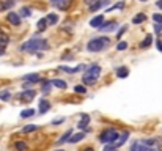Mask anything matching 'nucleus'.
Here are the masks:
<instances>
[{"label": "nucleus", "mask_w": 162, "mask_h": 151, "mask_svg": "<svg viewBox=\"0 0 162 151\" xmlns=\"http://www.w3.org/2000/svg\"><path fill=\"white\" fill-rule=\"evenodd\" d=\"M47 49H49V44L46 43V39H41V38H32L19 47V50L30 52V54L38 52V50H47Z\"/></svg>", "instance_id": "nucleus-1"}, {"label": "nucleus", "mask_w": 162, "mask_h": 151, "mask_svg": "<svg viewBox=\"0 0 162 151\" xmlns=\"http://www.w3.org/2000/svg\"><path fill=\"white\" fill-rule=\"evenodd\" d=\"M109 44H110V39L107 36H96V38H91L87 43V50L88 52H101Z\"/></svg>", "instance_id": "nucleus-2"}, {"label": "nucleus", "mask_w": 162, "mask_h": 151, "mask_svg": "<svg viewBox=\"0 0 162 151\" xmlns=\"http://www.w3.org/2000/svg\"><path fill=\"white\" fill-rule=\"evenodd\" d=\"M99 74H101V66H99V65H90V66H87V71H85V74L82 76L84 85H91V84H94V82L99 79Z\"/></svg>", "instance_id": "nucleus-3"}, {"label": "nucleus", "mask_w": 162, "mask_h": 151, "mask_svg": "<svg viewBox=\"0 0 162 151\" xmlns=\"http://www.w3.org/2000/svg\"><path fill=\"white\" fill-rule=\"evenodd\" d=\"M118 135H120V134H118L115 129H107V131H104V132L99 135V142L112 145V143H115V142H117Z\"/></svg>", "instance_id": "nucleus-4"}, {"label": "nucleus", "mask_w": 162, "mask_h": 151, "mask_svg": "<svg viewBox=\"0 0 162 151\" xmlns=\"http://www.w3.org/2000/svg\"><path fill=\"white\" fill-rule=\"evenodd\" d=\"M35 96H36L35 90H25V91H22V93L18 94V98H19L22 102H30V101H33Z\"/></svg>", "instance_id": "nucleus-5"}, {"label": "nucleus", "mask_w": 162, "mask_h": 151, "mask_svg": "<svg viewBox=\"0 0 162 151\" xmlns=\"http://www.w3.org/2000/svg\"><path fill=\"white\" fill-rule=\"evenodd\" d=\"M6 21H8L11 25L18 27V25L21 24V16H19V13H13V11H10L8 14H6Z\"/></svg>", "instance_id": "nucleus-6"}, {"label": "nucleus", "mask_w": 162, "mask_h": 151, "mask_svg": "<svg viewBox=\"0 0 162 151\" xmlns=\"http://www.w3.org/2000/svg\"><path fill=\"white\" fill-rule=\"evenodd\" d=\"M10 43V38L2 32V30H0V55H3V54H5V47H6V44Z\"/></svg>", "instance_id": "nucleus-7"}, {"label": "nucleus", "mask_w": 162, "mask_h": 151, "mask_svg": "<svg viewBox=\"0 0 162 151\" xmlns=\"http://www.w3.org/2000/svg\"><path fill=\"white\" fill-rule=\"evenodd\" d=\"M107 3H109V0H94V2L90 5V11H91V13H94V11H98L99 8L105 6Z\"/></svg>", "instance_id": "nucleus-8"}, {"label": "nucleus", "mask_w": 162, "mask_h": 151, "mask_svg": "<svg viewBox=\"0 0 162 151\" xmlns=\"http://www.w3.org/2000/svg\"><path fill=\"white\" fill-rule=\"evenodd\" d=\"M117 22H105V24H102L101 27H99V30L101 32H113V30H117Z\"/></svg>", "instance_id": "nucleus-9"}, {"label": "nucleus", "mask_w": 162, "mask_h": 151, "mask_svg": "<svg viewBox=\"0 0 162 151\" xmlns=\"http://www.w3.org/2000/svg\"><path fill=\"white\" fill-rule=\"evenodd\" d=\"M14 3H16V0H0V11H6L13 8Z\"/></svg>", "instance_id": "nucleus-10"}, {"label": "nucleus", "mask_w": 162, "mask_h": 151, "mask_svg": "<svg viewBox=\"0 0 162 151\" xmlns=\"http://www.w3.org/2000/svg\"><path fill=\"white\" fill-rule=\"evenodd\" d=\"M102 24H104V16H102V14H99V16H96V18H93V19L90 21V25L94 27V29H99Z\"/></svg>", "instance_id": "nucleus-11"}, {"label": "nucleus", "mask_w": 162, "mask_h": 151, "mask_svg": "<svg viewBox=\"0 0 162 151\" xmlns=\"http://www.w3.org/2000/svg\"><path fill=\"white\" fill-rule=\"evenodd\" d=\"M128 137H129V132H128V131L123 132L121 135H118V139H117V142H115V146L118 148V146H121V145H124L126 140H128Z\"/></svg>", "instance_id": "nucleus-12"}, {"label": "nucleus", "mask_w": 162, "mask_h": 151, "mask_svg": "<svg viewBox=\"0 0 162 151\" xmlns=\"http://www.w3.org/2000/svg\"><path fill=\"white\" fill-rule=\"evenodd\" d=\"M50 109V102L46 101V99H41L39 101V113H46Z\"/></svg>", "instance_id": "nucleus-13"}, {"label": "nucleus", "mask_w": 162, "mask_h": 151, "mask_svg": "<svg viewBox=\"0 0 162 151\" xmlns=\"http://www.w3.org/2000/svg\"><path fill=\"white\" fill-rule=\"evenodd\" d=\"M39 79H41V77H39V74H27V76H24L22 77V80H25V82H32V84H35V82H39Z\"/></svg>", "instance_id": "nucleus-14"}, {"label": "nucleus", "mask_w": 162, "mask_h": 151, "mask_svg": "<svg viewBox=\"0 0 162 151\" xmlns=\"http://www.w3.org/2000/svg\"><path fill=\"white\" fill-rule=\"evenodd\" d=\"M117 76L120 79H126L129 76V70H128L126 66H121V68H118V70H117Z\"/></svg>", "instance_id": "nucleus-15"}, {"label": "nucleus", "mask_w": 162, "mask_h": 151, "mask_svg": "<svg viewBox=\"0 0 162 151\" xmlns=\"http://www.w3.org/2000/svg\"><path fill=\"white\" fill-rule=\"evenodd\" d=\"M50 84H52L53 87L60 88V90H65V88H66V82L61 80V79H53V80H50Z\"/></svg>", "instance_id": "nucleus-16"}, {"label": "nucleus", "mask_w": 162, "mask_h": 151, "mask_svg": "<svg viewBox=\"0 0 162 151\" xmlns=\"http://www.w3.org/2000/svg\"><path fill=\"white\" fill-rule=\"evenodd\" d=\"M84 137H85V134H84V132H79V134H73V135H71V139H69L68 142H69V143H77V142H80V140H82Z\"/></svg>", "instance_id": "nucleus-17"}, {"label": "nucleus", "mask_w": 162, "mask_h": 151, "mask_svg": "<svg viewBox=\"0 0 162 151\" xmlns=\"http://www.w3.org/2000/svg\"><path fill=\"white\" fill-rule=\"evenodd\" d=\"M46 21H47V24H49V25H55V24L58 22V16L55 14V13H50V14H47Z\"/></svg>", "instance_id": "nucleus-18"}, {"label": "nucleus", "mask_w": 162, "mask_h": 151, "mask_svg": "<svg viewBox=\"0 0 162 151\" xmlns=\"http://www.w3.org/2000/svg\"><path fill=\"white\" fill-rule=\"evenodd\" d=\"M36 112H35V109H24V110L21 112V118H30L33 117Z\"/></svg>", "instance_id": "nucleus-19"}, {"label": "nucleus", "mask_w": 162, "mask_h": 151, "mask_svg": "<svg viewBox=\"0 0 162 151\" xmlns=\"http://www.w3.org/2000/svg\"><path fill=\"white\" fill-rule=\"evenodd\" d=\"M88 123H90V115H84L82 117V120H80V123H79V129H84V128H87L88 126Z\"/></svg>", "instance_id": "nucleus-20"}, {"label": "nucleus", "mask_w": 162, "mask_h": 151, "mask_svg": "<svg viewBox=\"0 0 162 151\" xmlns=\"http://www.w3.org/2000/svg\"><path fill=\"white\" fill-rule=\"evenodd\" d=\"M60 70H61V71H65V73L74 74V73H77V71H80V70H82V66H77V68H68V66H60Z\"/></svg>", "instance_id": "nucleus-21"}, {"label": "nucleus", "mask_w": 162, "mask_h": 151, "mask_svg": "<svg viewBox=\"0 0 162 151\" xmlns=\"http://www.w3.org/2000/svg\"><path fill=\"white\" fill-rule=\"evenodd\" d=\"M151 41H153V36H151V35H148V36L142 41V43H140V47H142V49L150 47V46H151Z\"/></svg>", "instance_id": "nucleus-22"}, {"label": "nucleus", "mask_w": 162, "mask_h": 151, "mask_svg": "<svg viewBox=\"0 0 162 151\" xmlns=\"http://www.w3.org/2000/svg\"><path fill=\"white\" fill-rule=\"evenodd\" d=\"M49 24H47V21H46V18H43V19H39L38 21V24H36V27H38V30L39 32H43V30H46V27H47Z\"/></svg>", "instance_id": "nucleus-23"}, {"label": "nucleus", "mask_w": 162, "mask_h": 151, "mask_svg": "<svg viewBox=\"0 0 162 151\" xmlns=\"http://www.w3.org/2000/svg\"><path fill=\"white\" fill-rule=\"evenodd\" d=\"M71 135H73V129H69V131H66V132H65V134L61 135V139L58 140V143L61 145V143H65V142H68Z\"/></svg>", "instance_id": "nucleus-24"}, {"label": "nucleus", "mask_w": 162, "mask_h": 151, "mask_svg": "<svg viewBox=\"0 0 162 151\" xmlns=\"http://www.w3.org/2000/svg\"><path fill=\"white\" fill-rule=\"evenodd\" d=\"M14 146H16V149H18V151H27V149H29V145H27L25 142H21V140H19V142H16V143H14Z\"/></svg>", "instance_id": "nucleus-25"}, {"label": "nucleus", "mask_w": 162, "mask_h": 151, "mask_svg": "<svg viewBox=\"0 0 162 151\" xmlns=\"http://www.w3.org/2000/svg\"><path fill=\"white\" fill-rule=\"evenodd\" d=\"M143 21H146V14H143V13H139V14L132 19V22H134V24H142Z\"/></svg>", "instance_id": "nucleus-26"}, {"label": "nucleus", "mask_w": 162, "mask_h": 151, "mask_svg": "<svg viewBox=\"0 0 162 151\" xmlns=\"http://www.w3.org/2000/svg\"><path fill=\"white\" fill-rule=\"evenodd\" d=\"M19 13H21V14H19L21 18H30V16H32V11H30V8H27V6L21 8V11H19Z\"/></svg>", "instance_id": "nucleus-27"}, {"label": "nucleus", "mask_w": 162, "mask_h": 151, "mask_svg": "<svg viewBox=\"0 0 162 151\" xmlns=\"http://www.w3.org/2000/svg\"><path fill=\"white\" fill-rule=\"evenodd\" d=\"M0 99H2V101H10L11 99V93L8 91V90H3V91H0Z\"/></svg>", "instance_id": "nucleus-28"}, {"label": "nucleus", "mask_w": 162, "mask_h": 151, "mask_svg": "<svg viewBox=\"0 0 162 151\" xmlns=\"http://www.w3.org/2000/svg\"><path fill=\"white\" fill-rule=\"evenodd\" d=\"M36 129H38L36 125H27L25 128H22V132H24V134H29V132H33V131H36Z\"/></svg>", "instance_id": "nucleus-29"}, {"label": "nucleus", "mask_w": 162, "mask_h": 151, "mask_svg": "<svg viewBox=\"0 0 162 151\" xmlns=\"http://www.w3.org/2000/svg\"><path fill=\"white\" fill-rule=\"evenodd\" d=\"M69 3H71V0H61V2L57 5V8H58V10H66Z\"/></svg>", "instance_id": "nucleus-30"}, {"label": "nucleus", "mask_w": 162, "mask_h": 151, "mask_svg": "<svg viewBox=\"0 0 162 151\" xmlns=\"http://www.w3.org/2000/svg\"><path fill=\"white\" fill-rule=\"evenodd\" d=\"M74 91L77 94H85L87 93V88H85V85H77V87H74Z\"/></svg>", "instance_id": "nucleus-31"}, {"label": "nucleus", "mask_w": 162, "mask_h": 151, "mask_svg": "<svg viewBox=\"0 0 162 151\" xmlns=\"http://www.w3.org/2000/svg\"><path fill=\"white\" fill-rule=\"evenodd\" d=\"M128 49V43H124V41H120V43H118V46H117V50H126Z\"/></svg>", "instance_id": "nucleus-32"}, {"label": "nucleus", "mask_w": 162, "mask_h": 151, "mask_svg": "<svg viewBox=\"0 0 162 151\" xmlns=\"http://www.w3.org/2000/svg\"><path fill=\"white\" fill-rule=\"evenodd\" d=\"M121 8H124V3H123V2H118L117 5H113V6H110L109 10H107V13L112 11V10H121Z\"/></svg>", "instance_id": "nucleus-33"}, {"label": "nucleus", "mask_w": 162, "mask_h": 151, "mask_svg": "<svg viewBox=\"0 0 162 151\" xmlns=\"http://www.w3.org/2000/svg\"><path fill=\"white\" fill-rule=\"evenodd\" d=\"M50 85H52V84H50L49 80L44 82V84H43V93H49V91H50Z\"/></svg>", "instance_id": "nucleus-34"}, {"label": "nucleus", "mask_w": 162, "mask_h": 151, "mask_svg": "<svg viewBox=\"0 0 162 151\" xmlns=\"http://www.w3.org/2000/svg\"><path fill=\"white\" fill-rule=\"evenodd\" d=\"M63 121H65V118H55V120H52V125H61Z\"/></svg>", "instance_id": "nucleus-35"}, {"label": "nucleus", "mask_w": 162, "mask_h": 151, "mask_svg": "<svg viewBox=\"0 0 162 151\" xmlns=\"http://www.w3.org/2000/svg\"><path fill=\"white\" fill-rule=\"evenodd\" d=\"M153 19H154L157 24H162V16H160V14H154V16H153Z\"/></svg>", "instance_id": "nucleus-36"}, {"label": "nucleus", "mask_w": 162, "mask_h": 151, "mask_svg": "<svg viewBox=\"0 0 162 151\" xmlns=\"http://www.w3.org/2000/svg\"><path fill=\"white\" fill-rule=\"evenodd\" d=\"M154 32H156V33H160V32H162V24H160V25L156 24V25H154Z\"/></svg>", "instance_id": "nucleus-37"}, {"label": "nucleus", "mask_w": 162, "mask_h": 151, "mask_svg": "<svg viewBox=\"0 0 162 151\" xmlns=\"http://www.w3.org/2000/svg\"><path fill=\"white\" fill-rule=\"evenodd\" d=\"M104 151H117V146H112V145H107L104 148Z\"/></svg>", "instance_id": "nucleus-38"}, {"label": "nucleus", "mask_w": 162, "mask_h": 151, "mask_svg": "<svg viewBox=\"0 0 162 151\" xmlns=\"http://www.w3.org/2000/svg\"><path fill=\"white\" fill-rule=\"evenodd\" d=\"M156 47H157V50H160V52H162V41H159V39H157V43H156Z\"/></svg>", "instance_id": "nucleus-39"}, {"label": "nucleus", "mask_w": 162, "mask_h": 151, "mask_svg": "<svg viewBox=\"0 0 162 151\" xmlns=\"http://www.w3.org/2000/svg\"><path fill=\"white\" fill-rule=\"evenodd\" d=\"M126 30H128V27H123V29H121V30L118 32V38H121V35H123V33H124Z\"/></svg>", "instance_id": "nucleus-40"}, {"label": "nucleus", "mask_w": 162, "mask_h": 151, "mask_svg": "<svg viewBox=\"0 0 162 151\" xmlns=\"http://www.w3.org/2000/svg\"><path fill=\"white\" fill-rule=\"evenodd\" d=\"M61 2V0H50V5H53V6H57L58 3Z\"/></svg>", "instance_id": "nucleus-41"}, {"label": "nucleus", "mask_w": 162, "mask_h": 151, "mask_svg": "<svg viewBox=\"0 0 162 151\" xmlns=\"http://www.w3.org/2000/svg\"><path fill=\"white\" fill-rule=\"evenodd\" d=\"M156 6L162 10V0H157V2H156Z\"/></svg>", "instance_id": "nucleus-42"}, {"label": "nucleus", "mask_w": 162, "mask_h": 151, "mask_svg": "<svg viewBox=\"0 0 162 151\" xmlns=\"http://www.w3.org/2000/svg\"><path fill=\"white\" fill-rule=\"evenodd\" d=\"M85 151H94V149H91V148H87V149H85Z\"/></svg>", "instance_id": "nucleus-43"}, {"label": "nucleus", "mask_w": 162, "mask_h": 151, "mask_svg": "<svg viewBox=\"0 0 162 151\" xmlns=\"http://www.w3.org/2000/svg\"><path fill=\"white\" fill-rule=\"evenodd\" d=\"M140 2H146V0H140Z\"/></svg>", "instance_id": "nucleus-44"}, {"label": "nucleus", "mask_w": 162, "mask_h": 151, "mask_svg": "<svg viewBox=\"0 0 162 151\" xmlns=\"http://www.w3.org/2000/svg\"><path fill=\"white\" fill-rule=\"evenodd\" d=\"M57 151H61V149H57Z\"/></svg>", "instance_id": "nucleus-45"}]
</instances>
